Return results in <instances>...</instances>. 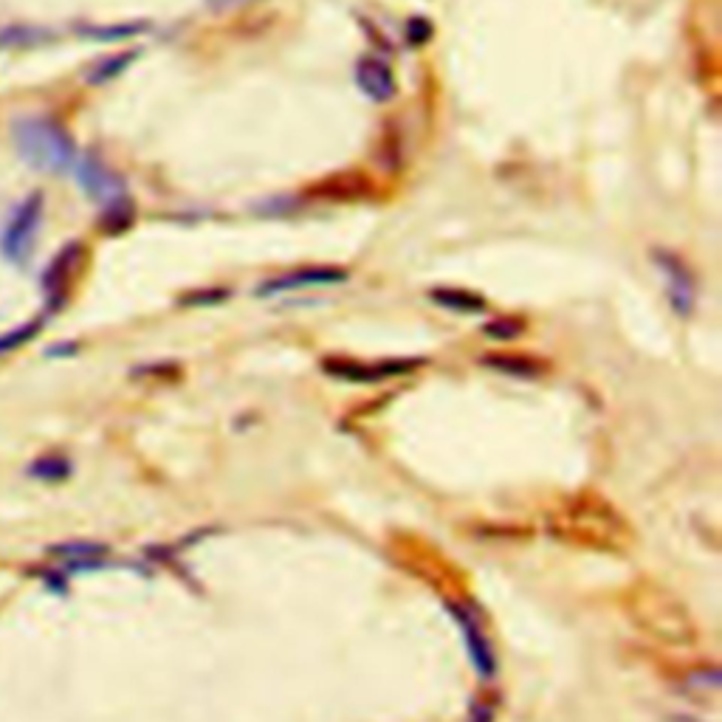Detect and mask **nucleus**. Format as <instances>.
Masks as SVG:
<instances>
[{
    "mask_svg": "<svg viewBox=\"0 0 722 722\" xmlns=\"http://www.w3.org/2000/svg\"><path fill=\"white\" fill-rule=\"evenodd\" d=\"M20 156L26 164L46 173H68L77 164V144L63 125H57L48 116H20L12 125Z\"/></svg>",
    "mask_w": 722,
    "mask_h": 722,
    "instance_id": "f257e3e1",
    "label": "nucleus"
},
{
    "mask_svg": "<svg viewBox=\"0 0 722 722\" xmlns=\"http://www.w3.org/2000/svg\"><path fill=\"white\" fill-rule=\"evenodd\" d=\"M635 618L641 621V627L655 635L660 641L672 646H686L694 641V627H691V618L686 613V607L677 601L675 596H669L666 590L660 587H646L635 598Z\"/></svg>",
    "mask_w": 722,
    "mask_h": 722,
    "instance_id": "f03ea898",
    "label": "nucleus"
},
{
    "mask_svg": "<svg viewBox=\"0 0 722 722\" xmlns=\"http://www.w3.org/2000/svg\"><path fill=\"white\" fill-rule=\"evenodd\" d=\"M43 209H46V195L37 189L23 204L17 206L15 215L9 218L6 229H3V237H0V252H3V257L9 263H17V266L29 263L34 237H37V229L43 223Z\"/></svg>",
    "mask_w": 722,
    "mask_h": 722,
    "instance_id": "7ed1b4c3",
    "label": "nucleus"
},
{
    "mask_svg": "<svg viewBox=\"0 0 722 722\" xmlns=\"http://www.w3.org/2000/svg\"><path fill=\"white\" fill-rule=\"evenodd\" d=\"M74 173H77V184L82 187V192L99 206H108L113 201H119V198H127L125 178L116 170H110L96 153L77 156Z\"/></svg>",
    "mask_w": 722,
    "mask_h": 722,
    "instance_id": "20e7f679",
    "label": "nucleus"
},
{
    "mask_svg": "<svg viewBox=\"0 0 722 722\" xmlns=\"http://www.w3.org/2000/svg\"><path fill=\"white\" fill-rule=\"evenodd\" d=\"M652 260L666 280V297H669L672 311L680 319H689L694 314V305H697V283H694L691 268L683 263V257H677L675 252H666V249L652 252Z\"/></svg>",
    "mask_w": 722,
    "mask_h": 722,
    "instance_id": "39448f33",
    "label": "nucleus"
},
{
    "mask_svg": "<svg viewBox=\"0 0 722 722\" xmlns=\"http://www.w3.org/2000/svg\"><path fill=\"white\" fill-rule=\"evenodd\" d=\"M426 359H390L378 361V364H364V361H350V359H325V373L333 378H342L350 384H376L384 378L404 376L409 370L421 367Z\"/></svg>",
    "mask_w": 722,
    "mask_h": 722,
    "instance_id": "423d86ee",
    "label": "nucleus"
},
{
    "mask_svg": "<svg viewBox=\"0 0 722 722\" xmlns=\"http://www.w3.org/2000/svg\"><path fill=\"white\" fill-rule=\"evenodd\" d=\"M449 615H455V621L463 629V638H466V646H469V658L474 672L480 675V680H494L497 675V655H494V646L486 638L483 632V624L474 610H466L463 604L457 601H449Z\"/></svg>",
    "mask_w": 722,
    "mask_h": 722,
    "instance_id": "0eeeda50",
    "label": "nucleus"
},
{
    "mask_svg": "<svg viewBox=\"0 0 722 722\" xmlns=\"http://www.w3.org/2000/svg\"><path fill=\"white\" fill-rule=\"evenodd\" d=\"M347 271L339 266H302L291 268L280 277H271L257 288V297H277V294H291L299 288H316V285L345 283Z\"/></svg>",
    "mask_w": 722,
    "mask_h": 722,
    "instance_id": "6e6552de",
    "label": "nucleus"
},
{
    "mask_svg": "<svg viewBox=\"0 0 722 722\" xmlns=\"http://www.w3.org/2000/svg\"><path fill=\"white\" fill-rule=\"evenodd\" d=\"M82 254H85V246H82L79 240H71L68 246H63V252L48 263L46 274H43V288H46L48 294V308H60L65 302L68 285L74 280V271L79 268Z\"/></svg>",
    "mask_w": 722,
    "mask_h": 722,
    "instance_id": "1a4fd4ad",
    "label": "nucleus"
},
{
    "mask_svg": "<svg viewBox=\"0 0 722 722\" xmlns=\"http://www.w3.org/2000/svg\"><path fill=\"white\" fill-rule=\"evenodd\" d=\"M356 85L361 88V94L373 102H390L398 91L393 68L384 57H376V54H367L356 63Z\"/></svg>",
    "mask_w": 722,
    "mask_h": 722,
    "instance_id": "9d476101",
    "label": "nucleus"
},
{
    "mask_svg": "<svg viewBox=\"0 0 722 722\" xmlns=\"http://www.w3.org/2000/svg\"><path fill=\"white\" fill-rule=\"evenodd\" d=\"M429 299L452 311V314H483L488 305L486 299L480 297L477 291H466V288H449V285H438L429 291Z\"/></svg>",
    "mask_w": 722,
    "mask_h": 722,
    "instance_id": "9b49d317",
    "label": "nucleus"
},
{
    "mask_svg": "<svg viewBox=\"0 0 722 722\" xmlns=\"http://www.w3.org/2000/svg\"><path fill=\"white\" fill-rule=\"evenodd\" d=\"M133 220H136V209H133V201H130V195H127V198H119V201H113V204L102 206L99 229H102L105 235H122V232H127V229L133 226Z\"/></svg>",
    "mask_w": 722,
    "mask_h": 722,
    "instance_id": "f8f14e48",
    "label": "nucleus"
},
{
    "mask_svg": "<svg viewBox=\"0 0 722 722\" xmlns=\"http://www.w3.org/2000/svg\"><path fill=\"white\" fill-rule=\"evenodd\" d=\"M483 364L511 378H536L542 376V370H545L539 361L528 359V356H486Z\"/></svg>",
    "mask_w": 722,
    "mask_h": 722,
    "instance_id": "ddd939ff",
    "label": "nucleus"
},
{
    "mask_svg": "<svg viewBox=\"0 0 722 722\" xmlns=\"http://www.w3.org/2000/svg\"><path fill=\"white\" fill-rule=\"evenodd\" d=\"M26 474L34 477V480L57 483V480H68L74 474V463L63 455H43L26 466Z\"/></svg>",
    "mask_w": 722,
    "mask_h": 722,
    "instance_id": "4468645a",
    "label": "nucleus"
},
{
    "mask_svg": "<svg viewBox=\"0 0 722 722\" xmlns=\"http://www.w3.org/2000/svg\"><path fill=\"white\" fill-rule=\"evenodd\" d=\"M136 57H139V51H133V48H130V51H119V54H110V57L99 60V63L88 71V82H91V85H105V82L116 79L119 74H125Z\"/></svg>",
    "mask_w": 722,
    "mask_h": 722,
    "instance_id": "2eb2a0df",
    "label": "nucleus"
},
{
    "mask_svg": "<svg viewBox=\"0 0 722 722\" xmlns=\"http://www.w3.org/2000/svg\"><path fill=\"white\" fill-rule=\"evenodd\" d=\"M48 553L57 556V559H65V562H77V559H105V556H108V545H102V542H88V539H74V542H63V545H51Z\"/></svg>",
    "mask_w": 722,
    "mask_h": 722,
    "instance_id": "dca6fc26",
    "label": "nucleus"
},
{
    "mask_svg": "<svg viewBox=\"0 0 722 722\" xmlns=\"http://www.w3.org/2000/svg\"><path fill=\"white\" fill-rule=\"evenodd\" d=\"M150 29V23H116V26H79L82 37H91V40H130L136 34H144Z\"/></svg>",
    "mask_w": 722,
    "mask_h": 722,
    "instance_id": "f3484780",
    "label": "nucleus"
},
{
    "mask_svg": "<svg viewBox=\"0 0 722 722\" xmlns=\"http://www.w3.org/2000/svg\"><path fill=\"white\" fill-rule=\"evenodd\" d=\"M40 328H43V319H34V322H26V325L9 330V333H0V356L12 353V350H17V347L29 345L34 336L40 333Z\"/></svg>",
    "mask_w": 722,
    "mask_h": 722,
    "instance_id": "a211bd4d",
    "label": "nucleus"
},
{
    "mask_svg": "<svg viewBox=\"0 0 722 722\" xmlns=\"http://www.w3.org/2000/svg\"><path fill=\"white\" fill-rule=\"evenodd\" d=\"M483 333L491 342H514V339H519L525 333V325L519 319H511V316H497L483 328Z\"/></svg>",
    "mask_w": 722,
    "mask_h": 722,
    "instance_id": "6ab92c4d",
    "label": "nucleus"
},
{
    "mask_svg": "<svg viewBox=\"0 0 722 722\" xmlns=\"http://www.w3.org/2000/svg\"><path fill=\"white\" fill-rule=\"evenodd\" d=\"M232 297L229 288H198V291H187L184 297H178V305L184 308H209V305H220Z\"/></svg>",
    "mask_w": 722,
    "mask_h": 722,
    "instance_id": "aec40b11",
    "label": "nucleus"
},
{
    "mask_svg": "<svg viewBox=\"0 0 722 722\" xmlns=\"http://www.w3.org/2000/svg\"><path fill=\"white\" fill-rule=\"evenodd\" d=\"M51 34L46 29H29V26H15L0 32V46H34L40 40H48Z\"/></svg>",
    "mask_w": 722,
    "mask_h": 722,
    "instance_id": "412c9836",
    "label": "nucleus"
},
{
    "mask_svg": "<svg viewBox=\"0 0 722 722\" xmlns=\"http://www.w3.org/2000/svg\"><path fill=\"white\" fill-rule=\"evenodd\" d=\"M404 34H407V43L412 48L426 46V43L432 40V20H426V17H412L407 23V29H404Z\"/></svg>",
    "mask_w": 722,
    "mask_h": 722,
    "instance_id": "4be33fe9",
    "label": "nucleus"
},
{
    "mask_svg": "<svg viewBox=\"0 0 722 722\" xmlns=\"http://www.w3.org/2000/svg\"><path fill=\"white\" fill-rule=\"evenodd\" d=\"M271 206H257V212L263 215H277V212H294L297 209V201L294 198H274V201H266Z\"/></svg>",
    "mask_w": 722,
    "mask_h": 722,
    "instance_id": "5701e85b",
    "label": "nucleus"
},
{
    "mask_svg": "<svg viewBox=\"0 0 722 722\" xmlns=\"http://www.w3.org/2000/svg\"><path fill=\"white\" fill-rule=\"evenodd\" d=\"M249 3H257V0H206V6H209L212 12H229V9L249 6Z\"/></svg>",
    "mask_w": 722,
    "mask_h": 722,
    "instance_id": "b1692460",
    "label": "nucleus"
},
{
    "mask_svg": "<svg viewBox=\"0 0 722 722\" xmlns=\"http://www.w3.org/2000/svg\"><path fill=\"white\" fill-rule=\"evenodd\" d=\"M469 722H494V711L491 706H474Z\"/></svg>",
    "mask_w": 722,
    "mask_h": 722,
    "instance_id": "393cba45",
    "label": "nucleus"
},
{
    "mask_svg": "<svg viewBox=\"0 0 722 722\" xmlns=\"http://www.w3.org/2000/svg\"><path fill=\"white\" fill-rule=\"evenodd\" d=\"M65 353H77V345H65V347H51L48 356H65Z\"/></svg>",
    "mask_w": 722,
    "mask_h": 722,
    "instance_id": "a878e982",
    "label": "nucleus"
}]
</instances>
